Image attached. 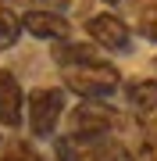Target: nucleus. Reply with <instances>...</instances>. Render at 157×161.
Returning <instances> with one entry per match:
<instances>
[{"instance_id":"obj_1","label":"nucleus","mask_w":157,"mask_h":161,"mask_svg":"<svg viewBox=\"0 0 157 161\" xmlns=\"http://www.w3.org/2000/svg\"><path fill=\"white\" fill-rule=\"evenodd\" d=\"M61 75H64V86L71 93H79V97H86V100H104V97H111V93L122 86L118 68L107 64V61H100V58L64 64Z\"/></svg>"},{"instance_id":"obj_2","label":"nucleus","mask_w":157,"mask_h":161,"mask_svg":"<svg viewBox=\"0 0 157 161\" xmlns=\"http://www.w3.org/2000/svg\"><path fill=\"white\" fill-rule=\"evenodd\" d=\"M111 125H114V111L100 100H82L68 115V136L75 140H107Z\"/></svg>"},{"instance_id":"obj_3","label":"nucleus","mask_w":157,"mask_h":161,"mask_svg":"<svg viewBox=\"0 0 157 161\" xmlns=\"http://www.w3.org/2000/svg\"><path fill=\"white\" fill-rule=\"evenodd\" d=\"M64 115V93L61 90H36L29 97V129L32 136H50Z\"/></svg>"},{"instance_id":"obj_4","label":"nucleus","mask_w":157,"mask_h":161,"mask_svg":"<svg viewBox=\"0 0 157 161\" xmlns=\"http://www.w3.org/2000/svg\"><path fill=\"white\" fill-rule=\"evenodd\" d=\"M86 32H89V40L97 47H104V50H128V43H132L125 22L114 18V14H93L86 22Z\"/></svg>"},{"instance_id":"obj_5","label":"nucleus","mask_w":157,"mask_h":161,"mask_svg":"<svg viewBox=\"0 0 157 161\" xmlns=\"http://www.w3.org/2000/svg\"><path fill=\"white\" fill-rule=\"evenodd\" d=\"M22 29L39 36V40H68V22L54 11H25L22 14Z\"/></svg>"},{"instance_id":"obj_6","label":"nucleus","mask_w":157,"mask_h":161,"mask_svg":"<svg viewBox=\"0 0 157 161\" xmlns=\"http://www.w3.org/2000/svg\"><path fill=\"white\" fill-rule=\"evenodd\" d=\"M22 108H25V97H22L18 79L11 72H0V122L14 129L22 122Z\"/></svg>"},{"instance_id":"obj_7","label":"nucleus","mask_w":157,"mask_h":161,"mask_svg":"<svg viewBox=\"0 0 157 161\" xmlns=\"http://www.w3.org/2000/svg\"><path fill=\"white\" fill-rule=\"evenodd\" d=\"M128 104H132L136 115L154 118V115H157V82H154V79H136V82H128Z\"/></svg>"},{"instance_id":"obj_8","label":"nucleus","mask_w":157,"mask_h":161,"mask_svg":"<svg viewBox=\"0 0 157 161\" xmlns=\"http://www.w3.org/2000/svg\"><path fill=\"white\" fill-rule=\"evenodd\" d=\"M89 58H97V50L93 47H86V43H68V40H61L57 47H54V61L61 64H75V61H89Z\"/></svg>"},{"instance_id":"obj_9","label":"nucleus","mask_w":157,"mask_h":161,"mask_svg":"<svg viewBox=\"0 0 157 161\" xmlns=\"http://www.w3.org/2000/svg\"><path fill=\"white\" fill-rule=\"evenodd\" d=\"M18 36H22V18H14L11 7L0 4V50L14 47V43H18Z\"/></svg>"},{"instance_id":"obj_10","label":"nucleus","mask_w":157,"mask_h":161,"mask_svg":"<svg viewBox=\"0 0 157 161\" xmlns=\"http://www.w3.org/2000/svg\"><path fill=\"white\" fill-rule=\"evenodd\" d=\"M139 32H143L150 43H157V0H154L150 7H143V14H139Z\"/></svg>"},{"instance_id":"obj_11","label":"nucleus","mask_w":157,"mask_h":161,"mask_svg":"<svg viewBox=\"0 0 157 161\" xmlns=\"http://www.w3.org/2000/svg\"><path fill=\"white\" fill-rule=\"evenodd\" d=\"M4 161H36V154H32V150L25 147V143H14V147L4 154Z\"/></svg>"},{"instance_id":"obj_12","label":"nucleus","mask_w":157,"mask_h":161,"mask_svg":"<svg viewBox=\"0 0 157 161\" xmlns=\"http://www.w3.org/2000/svg\"><path fill=\"white\" fill-rule=\"evenodd\" d=\"M4 7H25V11H36V4L39 0H0Z\"/></svg>"},{"instance_id":"obj_13","label":"nucleus","mask_w":157,"mask_h":161,"mask_svg":"<svg viewBox=\"0 0 157 161\" xmlns=\"http://www.w3.org/2000/svg\"><path fill=\"white\" fill-rule=\"evenodd\" d=\"M104 4H122V0H104Z\"/></svg>"}]
</instances>
